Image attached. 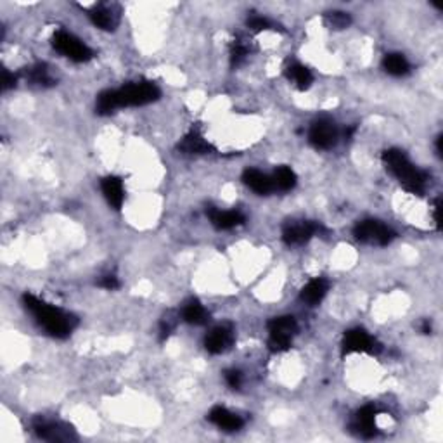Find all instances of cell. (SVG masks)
<instances>
[{
  "label": "cell",
  "instance_id": "obj_34",
  "mask_svg": "<svg viewBox=\"0 0 443 443\" xmlns=\"http://www.w3.org/2000/svg\"><path fill=\"white\" fill-rule=\"evenodd\" d=\"M442 142H443V137L438 135L437 139V151H438V156H442Z\"/></svg>",
  "mask_w": 443,
  "mask_h": 443
},
{
  "label": "cell",
  "instance_id": "obj_7",
  "mask_svg": "<svg viewBox=\"0 0 443 443\" xmlns=\"http://www.w3.org/2000/svg\"><path fill=\"white\" fill-rule=\"evenodd\" d=\"M343 355L350 354H367V355H380L383 350V345L376 340V338L370 336L366 329L362 327H355L345 333L343 343Z\"/></svg>",
  "mask_w": 443,
  "mask_h": 443
},
{
  "label": "cell",
  "instance_id": "obj_19",
  "mask_svg": "<svg viewBox=\"0 0 443 443\" xmlns=\"http://www.w3.org/2000/svg\"><path fill=\"white\" fill-rule=\"evenodd\" d=\"M243 182L250 187L251 190H255L260 196H266V194L272 193L276 187H273V180L269 175H265L264 172L255 170V168H248L243 174Z\"/></svg>",
  "mask_w": 443,
  "mask_h": 443
},
{
  "label": "cell",
  "instance_id": "obj_3",
  "mask_svg": "<svg viewBox=\"0 0 443 443\" xmlns=\"http://www.w3.org/2000/svg\"><path fill=\"white\" fill-rule=\"evenodd\" d=\"M383 163L386 170L398 180L400 186L405 190H409L410 194L421 196L426 190L428 174L419 170L402 149H395L393 147V149L384 151Z\"/></svg>",
  "mask_w": 443,
  "mask_h": 443
},
{
  "label": "cell",
  "instance_id": "obj_28",
  "mask_svg": "<svg viewBox=\"0 0 443 443\" xmlns=\"http://www.w3.org/2000/svg\"><path fill=\"white\" fill-rule=\"evenodd\" d=\"M177 327V317L172 315V313H168L167 317H165L163 320L160 322V338L161 341L168 340V336L172 334V331Z\"/></svg>",
  "mask_w": 443,
  "mask_h": 443
},
{
  "label": "cell",
  "instance_id": "obj_22",
  "mask_svg": "<svg viewBox=\"0 0 443 443\" xmlns=\"http://www.w3.org/2000/svg\"><path fill=\"white\" fill-rule=\"evenodd\" d=\"M24 77H27V80L30 82L31 85H35V87L45 89L56 85V80H54L52 75H50V70L44 63H38L35 64V66L28 68V70L24 71Z\"/></svg>",
  "mask_w": 443,
  "mask_h": 443
},
{
  "label": "cell",
  "instance_id": "obj_13",
  "mask_svg": "<svg viewBox=\"0 0 443 443\" xmlns=\"http://www.w3.org/2000/svg\"><path fill=\"white\" fill-rule=\"evenodd\" d=\"M234 345V327L230 324L213 327L204 338V348L208 354L220 355Z\"/></svg>",
  "mask_w": 443,
  "mask_h": 443
},
{
  "label": "cell",
  "instance_id": "obj_24",
  "mask_svg": "<svg viewBox=\"0 0 443 443\" xmlns=\"http://www.w3.org/2000/svg\"><path fill=\"white\" fill-rule=\"evenodd\" d=\"M273 187L279 190H283V193H287V190L294 189V186H296V174L293 172V168L290 167H279L276 170V174H273Z\"/></svg>",
  "mask_w": 443,
  "mask_h": 443
},
{
  "label": "cell",
  "instance_id": "obj_18",
  "mask_svg": "<svg viewBox=\"0 0 443 443\" xmlns=\"http://www.w3.org/2000/svg\"><path fill=\"white\" fill-rule=\"evenodd\" d=\"M327 291H329V283L326 279H322V277H315V279L308 280L305 284L300 293V298L303 303L315 307V305H319L326 298Z\"/></svg>",
  "mask_w": 443,
  "mask_h": 443
},
{
  "label": "cell",
  "instance_id": "obj_17",
  "mask_svg": "<svg viewBox=\"0 0 443 443\" xmlns=\"http://www.w3.org/2000/svg\"><path fill=\"white\" fill-rule=\"evenodd\" d=\"M100 189H103V194L107 203H110V207L113 210H120L125 201V189L121 179L114 177V175H107V177L100 180Z\"/></svg>",
  "mask_w": 443,
  "mask_h": 443
},
{
  "label": "cell",
  "instance_id": "obj_32",
  "mask_svg": "<svg viewBox=\"0 0 443 443\" xmlns=\"http://www.w3.org/2000/svg\"><path fill=\"white\" fill-rule=\"evenodd\" d=\"M440 211H442V197H437V201H435V207H433V218H435V223H437L438 230H442Z\"/></svg>",
  "mask_w": 443,
  "mask_h": 443
},
{
  "label": "cell",
  "instance_id": "obj_26",
  "mask_svg": "<svg viewBox=\"0 0 443 443\" xmlns=\"http://www.w3.org/2000/svg\"><path fill=\"white\" fill-rule=\"evenodd\" d=\"M248 54H250V50H248V45L244 44V42L234 40L232 44H230V64H232L234 68L241 66V64L246 61Z\"/></svg>",
  "mask_w": 443,
  "mask_h": 443
},
{
  "label": "cell",
  "instance_id": "obj_23",
  "mask_svg": "<svg viewBox=\"0 0 443 443\" xmlns=\"http://www.w3.org/2000/svg\"><path fill=\"white\" fill-rule=\"evenodd\" d=\"M383 70L391 77H405L410 71V63L403 54L391 52L383 57Z\"/></svg>",
  "mask_w": 443,
  "mask_h": 443
},
{
  "label": "cell",
  "instance_id": "obj_16",
  "mask_svg": "<svg viewBox=\"0 0 443 443\" xmlns=\"http://www.w3.org/2000/svg\"><path fill=\"white\" fill-rule=\"evenodd\" d=\"M208 419H210V423H213L215 426L220 428L223 431H239L241 428L244 426L243 417L230 412L229 409H225V407L222 405L213 407V409L210 410V414H208Z\"/></svg>",
  "mask_w": 443,
  "mask_h": 443
},
{
  "label": "cell",
  "instance_id": "obj_29",
  "mask_svg": "<svg viewBox=\"0 0 443 443\" xmlns=\"http://www.w3.org/2000/svg\"><path fill=\"white\" fill-rule=\"evenodd\" d=\"M223 377H225V383L229 384V388H232V390H239L241 384H243V374L237 369H227L225 373H223Z\"/></svg>",
  "mask_w": 443,
  "mask_h": 443
},
{
  "label": "cell",
  "instance_id": "obj_5",
  "mask_svg": "<svg viewBox=\"0 0 443 443\" xmlns=\"http://www.w3.org/2000/svg\"><path fill=\"white\" fill-rule=\"evenodd\" d=\"M52 47L73 63H89L93 57V50L70 31L57 30L52 37Z\"/></svg>",
  "mask_w": 443,
  "mask_h": 443
},
{
  "label": "cell",
  "instance_id": "obj_21",
  "mask_svg": "<svg viewBox=\"0 0 443 443\" xmlns=\"http://www.w3.org/2000/svg\"><path fill=\"white\" fill-rule=\"evenodd\" d=\"M286 77L287 80L293 82L300 90L310 89V85L313 84L312 71L300 63H291L290 66L286 68Z\"/></svg>",
  "mask_w": 443,
  "mask_h": 443
},
{
  "label": "cell",
  "instance_id": "obj_15",
  "mask_svg": "<svg viewBox=\"0 0 443 443\" xmlns=\"http://www.w3.org/2000/svg\"><path fill=\"white\" fill-rule=\"evenodd\" d=\"M207 215L208 218H210V222L213 223V227H217L218 230L236 229V227L243 225V223L246 222V217H244L241 211H236V210L222 211V210H217L215 207H208Z\"/></svg>",
  "mask_w": 443,
  "mask_h": 443
},
{
  "label": "cell",
  "instance_id": "obj_8",
  "mask_svg": "<svg viewBox=\"0 0 443 443\" xmlns=\"http://www.w3.org/2000/svg\"><path fill=\"white\" fill-rule=\"evenodd\" d=\"M324 227L317 222L310 220H293L286 223L283 229V241L287 246H303L317 234H322Z\"/></svg>",
  "mask_w": 443,
  "mask_h": 443
},
{
  "label": "cell",
  "instance_id": "obj_6",
  "mask_svg": "<svg viewBox=\"0 0 443 443\" xmlns=\"http://www.w3.org/2000/svg\"><path fill=\"white\" fill-rule=\"evenodd\" d=\"M354 236L356 241H360V243L363 244L388 246V244H391V241L397 237V234H395L393 229L384 225L383 222L369 218V220H362L356 223L354 227Z\"/></svg>",
  "mask_w": 443,
  "mask_h": 443
},
{
  "label": "cell",
  "instance_id": "obj_27",
  "mask_svg": "<svg viewBox=\"0 0 443 443\" xmlns=\"http://www.w3.org/2000/svg\"><path fill=\"white\" fill-rule=\"evenodd\" d=\"M248 28L255 33H260V31H266V30H272L273 23L270 20H266L264 16H251L248 20Z\"/></svg>",
  "mask_w": 443,
  "mask_h": 443
},
{
  "label": "cell",
  "instance_id": "obj_31",
  "mask_svg": "<svg viewBox=\"0 0 443 443\" xmlns=\"http://www.w3.org/2000/svg\"><path fill=\"white\" fill-rule=\"evenodd\" d=\"M16 84H17V75L3 70L2 71V90H9V89L16 87Z\"/></svg>",
  "mask_w": 443,
  "mask_h": 443
},
{
  "label": "cell",
  "instance_id": "obj_33",
  "mask_svg": "<svg viewBox=\"0 0 443 443\" xmlns=\"http://www.w3.org/2000/svg\"><path fill=\"white\" fill-rule=\"evenodd\" d=\"M423 333H424V334H430V333H431V324H430V320H426V322L423 324Z\"/></svg>",
  "mask_w": 443,
  "mask_h": 443
},
{
  "label": "cell",
  "instance_id": "obj_20",
  "mask_svg": "<svg viewBox=\"0 0 443 443\" xmlns=\"http://www.w3.org/2000/svg\"><path fill=\"white\" fill-rule=\"evenodd\" d=\"M182 319L190 326H204V324L210 322V313L196 298H193V300L183 303Z\"/></svg>",
  "mask_w": 443,
  "mask_h": 443
},
{
  "label": "cell",
  "instance_id": "obj_1",
  "mask_svg": "<svg viewBox=\"0 0 443 443\" xmlns=\"http://www.w3.org/2000/svg\"><path fill=\"white\" fill-rule=\"evenodd\" d=\"M161 90L154 82L140 80L123 85L114 90H103L97 96L96 113L97 114H111L121 107H137L147 106L160 99Z\"/></svg>",
  "mask_w": 443,
  "mask_h": 443
},
{
  "label": "cell",
  "instance_id": "obj_25",
  "mask_svg": "<svg viewBox=\"0 0 443 443\" xmlns=\"http://www.w3.org/2000/svg\"><path fill=\"white\" fill-rule=\"evenodd\" d=\"M326 21L333 30H345V28L350 27L352 17L350 14L343 13V10H331L326 14Z\"/></svg>",
  "mask_w": 443,
  "mask_h": 443
},
{
  "label": "cell",
  "instance_id": "obj_30",
  "mask_svg": "<svg viewBox=\"0 0 443 443\" xmlns=\"http://www.w3.org/2000/svg\"><path fill=\"white\" fill-rule=\"evenodd\" d=\"M97 284H99L100 287H104V290H110V291L118 290V287H120V280H118V277L113 276V273H107V276H103Z\"/></svg>",
  "mask_w": 443,
  "mask_h": 443
},
{
  "label": "cell",
  "instance_id": "obj_4",
  "mask_svg": "<svg viewBox=\"0 0 443 443\" xmlns=\"http://www.w3.org/2000/svg\"><path fill=\"white\" fill-rule=\"evenodd\" d=\"M269 329V350L272 354L290 350L291 341L298 333V322L293 315L273 317L266 322Z\"/></svg>",
  "mask_w": 443,
  "mask_h": 443
},
{
  "label": "cell",
  "instance_id": "obj_14",
  "mask_svg": "<svg viewBox=\"0 0 443 443\" xmlns=\"http://www.w3.org/2000/svg\"><path fill=\"white\" fill-rule=\"evenodd\" d=\"M179 151L182 154H189V156H200V154H211L215 153V147L204 139V135L196 128H193L189 133L180 139Z\"/></svg>",
  "mask_w": 443,
  "mask_h": 443
},
{
  "label": "cell",
  "instance_id": "obj_9",
  "mask_svg": "<svg viewBox=\"0 0 443 443\" xmlns=\"http://www.w3.org/2000/svg\"><path fill=\"white\" fill-rule=\"evenodd\" d=\"M33 430L38 438L47 442H77L78 435L70 424L63 421L37 419L33 423Z\"/></svg>",
  "mask_w": 443,
  "mask_h": 443
},
{
  "label": "cell",
  "instance_id": "obj_11",
  "mask_svg": "<svg viewBox=\"0 0 443 443\" xmlns=\"http://www.w3.org/2000/svg\"><path fill=\"white\" fill-rule=\"evenodd\" d=\"M121 9L117 3H96L89 10V17L97 28L104 31H113L120 24Z\"/></svg>",
  "mask_w": 443,
  "mask_h": 443
},
{
  "label": "cell",
  "instance_id": "obj_12",
  "mask_svg": "<svg viewBox=\"0 0 443 443\" xmlns=\"http://www.w3.org/2000/svg\"><path fill=\"white\" fill-rule=\"evenodd\" d=\"M377 409L376 405H363L362 409L356 410L354 421H352V431L360 438L370 440L377 435Z\"/></svg>",
  "mask_w": 443,
  "mask_h": 443
},
{
  "label": "cell",
  "instance_id": "obj_10",
  "mask_svg": "<svg viewBox=\"0 0 443 443\" xmlns=\"http://www.w3.org/2000/svg\"><path fill=\"white\" fill-rule=\"evenodd\" d=\"M338 137H340V132L331 118H319L313 121L310 130H308V140L315 149H333L338 142Z\"/></svg>",
  "mask_w": 443,
  "mask_h": 443
},
{
  "label": "cell",
  "instance_id": "obj_2",
  "mask_svg": "<svg viewBox=\"0 0 443 443\" xmlns=\"http://www.w3.org/2000/svg\"><path fill=\"white\" fill-rule=\"evenodd\" d=\"M23 303L27 310H30L31 315L35 317L38 326L44 327L50 336L57 338V340H64V338L71 336L75 327L78 326V319L73 313L54 307V305L47 303V301L33 296V294H24Z\"/></svg>",
  "mask_w": 443,
  "mask_h": 443
}]
</instances>
